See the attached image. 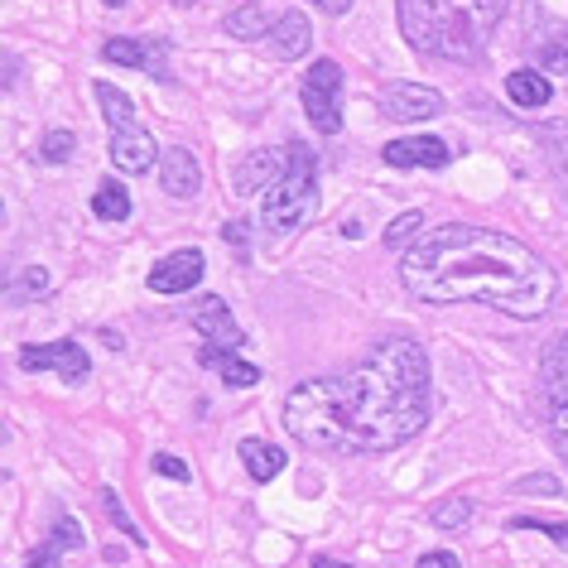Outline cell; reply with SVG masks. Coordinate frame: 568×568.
<instances>
[{
	"mask_svg": "<svg viewBox=\"0 0 568 568\" xmlns=\"http://www.w3.org/2000/svg\"><path fill=\"white\" fill-rule=\"evenodd\" d=\"M429 352L415 337H386L352 372L294 386L284 429L308 453H390L429 424Z\"/></svg>",
	"mask_w": 568,
	"mask_h": 568,
	"instance_id": "1",
	"label": "cell"
},
{
	"mask_svg": "<svg viewBox=\"0 0 568 568\" xmlns=\"http://www.w3.org/2000/svg\"><path fill=\"white\" fill-rule=\"evenodd\" d=\"M400 284L419 304H487L535 323L554 308L559 275L525 241L473 222L429 226L400 261Z\"/></svg>",
	"mask_w": 568,
	"mask_h": 568,
	"instance_id": "2",
	"label": "cell"
},
{
	"mask_svg": "<svg viewBox=\"0 0 568 568\" xmlns=\"http://www.w3.org/2000/svg\"><path fill=\"white\" fill-rule=\"evenodd\" d=\"M506 0H400V34L424 59L467 63L487 49Z\"/></svg>",
	"mask_w": 568,
	"mask_h": 568,
	"instance_id": "3",
	"label": "cell"
},
{
	"mask_svg": "<svg viewBox=\"0 0 568 568\" xmlns=\"http://www.w3.org/2000/svg\"><path fill=\"white\" fill-rule=\"evenodd\" d=\"M290 150V169L284 179L261 197V226L270 236H294L300 226L318 212V164H314V150L308 145H284Z\"/></svg>",
	"mask_w": 568,
	"mask_h": 568,
	"instance_id": "4",
	"label": "cell"
},
{
	"mask_svg": "<svg viewBox=\"0 0 568 568\" xmlns=\"http://www.w3.org/2000/svg\"><path fill=\"white\" fill-rule=\"evenodd\" d=\"M300 97H304V116L314 121L318 135L343 131V68H337V59H314V68L300 82Z\"/></svg>",
	"mask_w": 568,
	"mask_h": 568,
	"instance_id": "5",
	"label": "cell"
},
{
	"mask_svg": "<svg viewBox=\"0 0 568 568\" xmlns=\"http://www.w3.org/2000/svg\"><path fill=\"white\" fill-rule=\"evenodd\" d=\"M539 395H545V424H549V438L559 448V458L568 467V328L564 337L549 347L545 366H539Z\"/></svg>",
	"mask_w": 568,
	"mask_h": 568,
	"instance_id": "6",
	"label": "cell"
},
{
	"mask_svg": "<svg viewBox=\"0 0 568 568\" xmlns=\"http://www.w3.org/2000/svg\"><path fill=\"white\" fill-rule=\"evenodd\" d=\"M20 366L24 372H53L59 381H68V386H82V381L92 376L88 352H82V343H73V337H63V343H44V347H24Z\"/></svg>",
	"mask_w": 568,
	"mask_h": 568,
	"instance_id": "7",
	"label": "cell"
},
{
	"mask_svg": "<svg viewBox=\"0 0 568 568\" xmlns=\"http://www.w3.org/2000/svg\"><path fill=\"white\" fill-rule=\"evenodd\" d=\"M381 106H386L390 121H434L448 111L444 92L424 88V82H386L381 88Z\"/></svg>",
	"mask_w": 568,
	"mask_h": 568,
	"instance_id": "8",
	"label": "cell"
},
{
	"mask_svg": "<svg viewBox=\"0 0 568 568\" xmlns=\"http://www.w3.org/2000/svg\"><path fill=\"white\" fill-rule=\"evenodd\" d=\"M203 275H207V261H203V251H174V255H164L160 265L145 275V284L154 294H189V290H197L203 284Z\"/></svg>",
	"mask_w": 568,
	"mask_h": 568,
	"instance_id": "9",
	"label": "cell"
},
{
	"mask_svg": "<svg viewBox=\"0 0 568 568\" xmlns=\"http://www.w3.org/2000/svg\"><path fill=\"white\" fill-rule=\"evenodd\" d=\"M189 323L212 347H222V352L241 347V328H236V318H232V308H226L222 294H197V304L189 308Z\"/></svg>",
	"mask_w": 568,
	"mask_h": 568,
	"instance_id": "10",
	"label": "cell"
},
{
	"mask_svg": "<svg viewBox=\"0 0 568 568\" xmlns=\"http://www.w3.org/2000/svg\"><path fill=\"white\" fill-rule=\"evenodd\" d=\"M284 169H290V150H251L246 160L232 169V189L241 197L251 193H270L275 183L284 179Z\"/></svg>",
	"mask_w": 568,
	"mask_h": 568,
	"instance_id": "11",
	"label": "cell"
},
{
	"mask_svg": "<svg viewBox=\"0 0 568 568\" xmlns=\"http://www.w3.org/2000/svg\"><path fill=\"white\" fill-rule=\"evenodd\" d=\"M106 154H111V164H116L121 174H145V169H154V160H164L145 125H121V131H111Z\"/></svg>",
	"mask_w": 568,
	"mask_h": 568,
	"instance_id": "12",
	"label": "cell"
},
{
	"mask_svg": "<svg viewBox=\"0 0 568 568\" xmlns=\"http://www.w3.org/2000/svg\"><path fill=\"white\" fill-rule=\"evenodd\" d=\"M381 160L390 169H444L453 160V145L438 135H405V140H390L381 150Z\"/></svg>",
	"mask_w": 568,
	"mask_h": 568,
	"instance_id": "13",
	"label": "cell"
},
{
	"mask_svg": "<svg viewBox=\"0 0 568 568\" xmlns=\"http://www.w3.org/2000/svg\"><path fill=\"white\" fill-rule=\"evenodd\" d=\"M265 49L275 53L280 63H294L314 49V30H308V20L300 16V10H284V16H275V30H270Z\"/></svg>",
	"mask_w": 568,
	"mask_h": 568,
	"instance_id": "14",
	"label": "cell"
},
{
	"mask_svg": "<svg viewBox=\"0 0 568 568\" xmlns=\"http://www.w3.org/2000/svg\"><path fill=\"white\" fill-rule=\"evenodd\" d=\"M160 189L169 197H193L203 189V169H197V154L193 150H164L160 160Z\"/></svg>",
	"mask_w": 568,
	"mask_h": 568,
	"instance_id": "15",
	"label": "cell"
},
{
	"mask_svg": "<svg viewBox=\"0 0 568 568\" xmlns=\"http://www.w3.org/2000/svg\"><path fill=\"white\" fill-rule=\"evenodd\" d=\"M197 366H207V372H217L232 390H251V386H261V372H255L251 362H241L236 352H222V347H212L203 343L197 347Z\"/></svg>",
	"mask_w": 568,
	"mask_h": 568,
	"instance_id": "16",
	"label": "cell"
},
{
	"mask_svg": "<svg viewBox=\"0 0 568 568\" xmlns=\"http://www.w3.org/2000/svg\"><path fill=\"white\" fill-rule=\"evenodd\" d=\"M506 97L520 111H545L554 102V88L539 68H516V73H506Z\"/></svg>",
	"mask_w": 568,
	"mask_h": 568,
	"instance_id": "17",
	"label": "cell"
},
{
	"mask_svg": "<svg viewBox=\"0 0 568 568\" xmlns=\"http://www.w3.org/2000/svg\"><path fill=\"white\" fill-rule=\"evenodd\" d=\"M236 453H241V467H246L251 481H275L284 473V453L275 444H265V438H241Z\"/></svg>",
	"mask_w": 568,
	"mask_h": 568,
	"instance_id": "18",
	"label": "cell"
},
{
	"mask_svg": "<svg viewBox=\"0 0 568 568\" xmlns=\"http://www.w3.org/2000/svg\"><path fill=\"white\" fill-rule=\"evenodd\" d=\"M78 545H82V525H78L73 516H63L59 525H53V535L44 539V549H34L24 568H59L63 554H68V549H78Z\"/></svg>",
	"mask_w": 568,
	"mask_h": 568,
	"instance_id": "19",
	"label": "cell"
},
{
	"mask_svg": "<svg viewBox=\"0 0 568 568\" xmlns=\"http://www.w3.org/2000/svg\"><path fill=\"white\" fill-rule=\"evenodd\" d=\"M222 30L241 39V44H255V39H270V30H275V20H270L265 6H236L232 16L222 20Z\"/></svg>",
	"mask_w": 568,
	"mask_h": 568,
	"instance_id": "20",
	"label": "cell"
},
{
	"mask_svg": "<svg viewBox=\"0 0 568 568\" xmlns=\"http://www.w3.org/2000/svg\"><path fill=\"white\" fill-rule=\"evenodd\" d=\"M92 217L97 222H125L131 217V193H125L116 179H102L92 193Z\"/></svg>",
	"mask_w": 568,
	"mask_h": 568,
	"instance_id": "21",
	"label": "cell"
},
{
	"mask_svg": "<svg viewBox=\"0 0 568 568\" xmlns=\"http://www.w3.org/2000/svg\"><path fill=\"white\" fill-rule=\"evenodd\" d=\"M92 97H97V106H102V116H106L111 131H121V125H135V102L121 88H111V82H92Z\"/></svg>",
	"mask_w": 568,
	"mask_h": 568,
	"instance_id": "22",
	"label": "cell"
},
{
	"mask_svg": "<svg viewBox=\"0 0 568 568\" xmlns=\"http://www.w3.org/2000/svg\"><path fill=\"white\" fill-rule=\"evenodd\" d=\"M525 49H530V59H535V63H545V73H568V49H564L559 24H554L545 39L530 30V34H525Z\"/></svg>",
	"mask_w": 568,
	"mask_h": 568,
	"instance_id": "23",
	"label": "cell"
},
{
	"mask_svg": "<svg viewBox=\"0 0 568 568\" xmlns=\"http://www.w3.org/2000/svg\"><path fill=\"white\" fill-rule=\"evenodd\" d=\"M424 226H429V217H424L419 207L400 212V217L386 226V246H390V251H409V246H415V241L424 236Z\"/></svg>",
	"mask_w": 568,
	"mask_h": 568,
	"instance_id": "24",
	"label": "cell"
},
{
	"mask_svg": "<svg viewBox=\"0 0 568 568\" xmlns=\"http://www.w3.org/2000/svg\"><path fill=\"white\" fill-rule=\"evenodd\" d=\"M102 59L116 63V68H140V73H145L150 68V44H140V39H106Z\"/></svg>",
	"mask_w": 568,
	"mask_h": 568,
	"instance_id": "25",
	"label": "cell"
},
{
	"mask_svg": "<svg viewBox=\"0 0 568 568\" xmlns=\"http://www.w3.org/2000/svg\"><path fill=\"white\" fill-rule=\"evenodd\" d=\"M473 516H477V506L467 496H448V501L429 506V525H438V530H463Z\"/></svg>",
	"mask_w": 568,
	"mask_h": 568,
	"instance_id": "26",
	"label": "cell"
},
{
	"mask_svg": "<svg viewBox=\"0 0 568 568\" xmlns=\"http://www.w3.org/2000/svg\"><path fill=\"white\" fill-rule=\"evenodd\" d=\"M53 290V275H49V270L44 265H30V270H24V275L16 280V284H10V304H30L34 300V294H49Z\"/></svg>",
	"mask_w": 568,
	"mask_h": 568,
	"instance_id": "27",
	"label": "cell"
},
{
	"mask_svg": "<svg viewBox=\"0 0 568 568\" xmlns=\"http://www.w3.org/2000/svg\"><path fill=\"white\" fill-rule=\"evenodd\" d=\"M78 150V135L73 131H49L44 140H39V160L44 164H68Z\"/></svg>",
	"mask_w": 568,
	"mask_h": 568,
	"instance_id": "28",
	"label": "cell"
},
{
	"mask_svg": "<svg viewBox=\"0 0 568 568\" xmlns=\"http://www.w3.org/2000/svg\"><path fill=\"white\" fill-rule=\"evenodd\" d=\"M510 530H539L568 554V520H545V516H510Z\"/></svg>",
	"mask_w": 568,
	"mask_h": 568,
	"instance_id": "29",
	"label": "cell"
},
{
	"mask_svg": "<svg viewBox=\"0 0 568 568\" xmlns=\"http://www.w3.org/2000/svg\"><path fill=\"white\" fill-rule=\"evenodd\" d=\"M102 506H106L111 525H116V530H121L125 539H131V545H140V549H145V535H140V525H135V520H131V516H125V510H121V501H116V491H111V487H102Z\"/></svg>",
	"mask_w": 568,
	"mask_h": 568,
	"instance_id": "30",
	"label": "cell"
},
{
	"mask_svg": "<svg viewBox=\"0 0 568 568\" xmlns=\"http://www.w3.org/2000/svg\"><path fill=\"white\" fill-rule=\"evenodd\" d=\"M510 491L516 496H564V481L554 473H530V477H520Z\"/></svg>",
	"mask_w": 568,
	"mask_h": 568,
	"instance_id": "31",
	"label": "cell"
},
{
	"mask_svg": "<svg viewBox=\"0 0 568 568\" xmlns=\"http://www.w3.org/2000/svg\"><path fill=\"white\" fill-rule=\"evenodd\" d=\"M154 473H160V477H174V481H189V463L174 458V453H154Z\"/></svg>",
	"mask_w": 568,
	"mask_h": 568,
	"instance_id": "32",
	"label": "cell"
},
{
	"mask_svg": "<svg viewBox=\"0 0 568 568\" xmlns=\"http://www.w3.org/2000/svg\"><path fill=\"white\" fill-rule=\"evenodd\" d=\"M415 568H463L458 564V554H448V549H434V554H424V559Z\"/></svg>",
	"mask_w": 568,
	"mask_h": 568,
	"instance_id": "33",
	"label": "cell"
},
{
	"mask_svg": "<svg viewBox=\"0 0 568 568\" xmlns=\"http://www.w3.org/2000/svg\"><path fill=\"white\" fill-rule=\"evenodd\" d=\"M314 10H323V16H333V20H343L347 10H352V0H308Z\"/></svg>",
	"mask_w": 568,
	"mask_h": 568,
	"instance_id": "34",
	"label": "cell"
},
{
	"mask_svg": "<svg viewBox=\"0 0 568 568\" xmlns=\"http://www.w3.org/2000/svg\"><path fill=\"white\" fill-rule=\"evenodd\" d=\"M222 236H226V246L246 251V222H226V226H222Z\"/></svg>",
	"mask_w": 568,
	"mask_h": 568,
	"instance_id": "35",
	"label": "cell"
},
{
	"mask_svg": "<svg viewBox=\"0 0 568 568\" xmlns=\"http://www.w3.org/2000/svg\"><path fill=\"white\" fill-rule=\"evenodd\" d=\"M314 568H357V564H343V559H333V554H314Z\"/></svg>",
	"mask_w": 568,
	"mask_h": 568,
	"instance_id": "36",
	"label": "cell"
},
{
	"mask_svg": "<svg viewBox=\"0 0 568 568\" xmlns=\"http://www.w3.org/2000/svg\"><path fill=\"white\" fill-rule=\"evenodd\" d=\"M102 6H106V10H121V6H125V0H102Z\"/></svg>",
	"mask_w": 568,
	"mask_h": 568,
	"instance_id": "37",
	"label": "cell"
},
{
	"mask_svg": "<svg viewBox=\"0 0 568 568\" xmlns=\"http://www.w3.org/2000/svg\"><path fill=\"white\" fill-rule=\"evenodd\" d=\"M174 6H179V10H189V6H193V0H174Z\"/></svg>",
	"mask_w": 568,
	"mask_h": 568,
	"instance_id": "38",
	"label": "cell"
}]
</instances>
